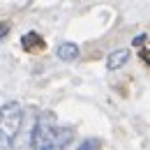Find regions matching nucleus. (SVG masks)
I'll use <instances>...</instances> for the list:
<instances>
[{"instance_id": "4", "label": "nucleus", "mask_w": 150, "mask_h": 150, "mask_svg": "<svg viewBox=\"0 0 150 150\" xmlns=\"http://www.w3.org/2000/svg\"><path fill=\"white\" fill-rule=\"evenodd\" d=\"M69 139H72V129H58V134L53 136V141H51L49 146L39 148V150H62L69 143Z\"/></svg>"}, {"instance_id": "2", "label": "nucleus", "mask_w": 150, "mask_h": 150, "mask_svg": "<svg viewBox=\"0 0 150 150\" xmlns=\"http://www.w3.org/2000/svg\"><path fill=\"white\" fill-rule=\"evenodd\" d=\"M58 129H60V127L56 125V118H53V113H42L37 120H35L30 146H33L35 150L44 148V146H49V143L53 141V136L58 134Z\"/></svg>"}, {"instance_id": "7", "label": "nucleus", "mask_w": 150, "mask_h": 150, "mask_svg": "<svg viewBox=\"0 0 150 150\" xmlns=\"http://www.w3.org/2000/svg\"><path fill=\"white\" fill-rule=\"evenodd\" d=\"M76 150H97V141H95V139H86L83 143H79Z\"/></svg>"}, {"instance_id": "1", "label": "nucleus", "mask_w": 150, "mask_h": 150, "mask_svg": "<svg viewBox=\"0 0 150 150\" xmlns=\"http://www.w3.org/2000/svg\"><path fill=\"white\" fill-rule=\"evenodd\" d=\"M23 125V106L19 102H7L0 106V148H9L19 136Z\"/></svg>"}, {"instance_id": "3", "label": "nucleus", "mask_w": 150, "mask_h": 150, "mask_svg": "<svg viewBox=\"0 0 150 150\" xmlns=\"http://www.w3.org/2000/svg\"><path fill=\"white\" fill-rule=\"evenodd\" d=\"M129 60V51L127 49H118V51H113V53H109V58H106V67L109 69H120L125 62Z\"/></svg>"}, {"instance_id": "6", "label": "nucleus", "mask_w": 150, "mask_h": 150, "mask_svg": "<svg viewBox=\"0 0 150 150\" xmlns=\"http://www.w3.org/2000/svg\"><path fill=\"white\" fill-rule=\"evenodd\" d=\"M21 42H23V46H25L28 51H30V49H42V46H44V42H42V37H37L35 33H28L25 37L21 39Z\"/></svg>"}, {"instance_id": "8", "label": "nucleus", "mask_w": 150, "mask_h": 150, "mask_svg": "<svg viewBox=\"0 0 150 150\" xmlns=\"http://www.w3.org/2000/svg\"><path fill=\"white\" fill-rule=\"evenodd\" d=\"M7 30H9V23H2V25H0V37H5Z\"/></svg>"}, {"instance_id": "9", "label": "nucleus", "mask_w": 150, "mask_h": 150, "mask_svg": "<svg viewBox=\"0 0 150 150\" xmlns=\"http://www.w3.org/2000/svg\"><path fill=\"white\" fill-rule=\"evenodd\" d=\"M143 58H146V60H148V65H150V53H143Z\"/></svg>"}, {"instance_id": "5", "label": "nucleus", "mask_w": 150, "mask_h": 150, "mask_svg": "<svg viewBox=\"0 0 150 150\" xmlns=\"http://www.w3.org/2000/svg\"><path fill=\"white\" fill-rule=\"evenodd\" d=\"M56 53L60 60H65V62H72V60H76L79 58V46L76 44H72V42H65V44H60L56 49Z\"/></svg>"}]
</instances>
